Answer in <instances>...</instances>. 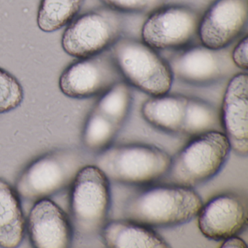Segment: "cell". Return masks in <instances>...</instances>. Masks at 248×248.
Masks as SVG:
<instances>
[{
	"mask_svg": "<svg viewBox=\"0 0 248 248\" xmlns=\"http://www.w3.org/2000/svg\"><path fill=\"white\" fill-rule=\"evenodd\" d=\"M221 127L220 112L207 101L187 97L181 133L195 137Z\"/></svg>",
	"mask_w": 248,
	"mask_h": 248,
	"instance_id": "18",
	"label": "cell"
},
{
	"mask_svg": "<svg viewBox=\"0 0 248 248\" xmlns=\"http://www.w3.org/2000/svg\"><path fill=\"white\" fill-rule=\"evenodd\" d=\"M111 56L129 85L153 96L170 91L173 75L168 62L143 42L120 37L109 48Z\"/></svg>",
	"mask_w": 248,
	"mask_h": 248,
	"instance_id": "5",
	"label": "cell"
},
{
	"mask_svg": "<svg viewBox=\"0 0 248 248\" xmlns=\"http://www.w3.org/2000/svg\"><path fill=\"white\" fill-rule=\"evenodd\" d=\"M120 128V126L95 108L88 117L84 127V146L91 152L100 153L111 146Z\"/></svg>",
	"mask_w": 248,
	"mask_h": 248,
	"instance_id": "20",
	"label": "cell"
},
{
	"mask_svg": "<svg viewBox=\"0 0 248 248\" xmlns=\"http://www.w3.org/2000/svg\"><path fill=\"white\" fill-rule=\"evenodd\" d=\"M171 156L161 148L143 143L110 146L97 155L95 164L109 181L146 185L166 175Z\"/></svg>",
	"mask_w": 248,
	"mask_h": 248,
	"instance_id": "3",
	"label": "cell"
},
{
	"mask_svg": "<svg viewBox=\"0 0 248 248\" xmlns=\"http://www.w3.org/2000/svg\"><path fill=\"white\" fill-rule=\"evenodd\" d=\"M24 92L19 81L0 68V114L18 108L24 101Z\"/></svg>",
	"mask_w": 248,
	"mask_h": 248,
	"instance_id": "22",
	"label": "cell"
},
{
	"mask_svg": "<svg viewBox=\"0 0 248 248\" xmlns=\"http://www.w3.org/2000/svg\"><path fill=\"white\" fill-rule=\"evenodd\" d=\"M131 104L129 84L120 80L101 95L95 108L121 127L130 113Z\"/></svg>",
	"mask_w": 248,
	"mask_h": 248,
	"instance_id": "21",
	"label": "cell"
},
{
	"mask_svg": "<svg viewBox=\"0 0 248 248\" xmlns=\"http://www.w3.org/2000/svg\"><path fill=\"white\" fill-rule=\"evenodd\" d=\"M197 217L199 229L208 239L237 236L248 226L247 199L233 191L217 194L202 204Z\"/></svg>",
	"mask_w": 248,
	"mask_h": 248,
	"instance_id": "11",
	"label": "cell"
},
{
	"mask_svg": "<svg viewBox=\"0 0 248 248\" xmlns=\"http://www.w3.org/2000/svg\"><path fill=\"white\" fill-rule=\"evenodd\" d=\"M109 248H167L169 244L152 228L132 220L107 221L100 234Z\"/></svg>",
	"mask_w": 248,
	"mask_h": 248,
	"instance_id": "15",
	"label": "cell"
},
{
	"mask_svg": "<svg viewBox=\"0 0 248 248\" xmlns=\"http://www.w3.org/2000/svg\"><path fill=\"white\" fill-rule=\"evenodd\" d=\"M187 97L167 93L153 96L143 103L144 120L158 130L170 134L181 133Z\"/></svg>",
	"mask_w": 248,
	"mask_h": 248,
	"instance_id": "17",
	"label": "cell"
},
{
	"mask_svg": "<svg viewBox=\"0 0 248 248\" xmlns=\"http://www.w3.org/2000/svg\"><path fill=\"white\" fill-rule=\"evenodd\" d=\"M220 124L232 152L248 155V76L236 74L229 81L222 102Z\"/></svg>",
	"mask_w": 248,
	"mask_h": 248,
	"instance_id": "14",
	"label": "cell"
},
{
	"mask_svg": "<svg viewBox=\"0 0 248 248\" xmlns=\"http://www.w3.org/2000/svg\"><path fill=\"white\" fill-rule=\"evenodd\" d=\"M200 14L186 5L161 7L142 27V42L155 50H180L198 37Z\"/></svg>",
	"mask_w": 248,
	"mask_h": 248,
	"instance_id": "8",
	"label": "cell"
},
{
	"mask_svg": "<svg viewBox=\"0 0 248 248\" xmlns=\"http://www.w3.org/2000/svg\"><path fill=\"white\" fill-rule=\"evenodd\" d=\"M168 62L173 78L190 85L205 86L226 78L235 67L225 49L205 46L186 47Z\"/></svg>",
	"mask_w": 248,
	"mask_h": 248,
	"instance_id": "10",
	"label": "cell"
},
{
	"mask_svg": "<svg viewBox=\"0 0 248 248\" xmlns=\"http://www.w3.org/2000/svg\"><path fill=\"white\" fill-rule=\"evenodd\" d=\"M26 225L21 197L15 188L0 178V247L19 246L25 234Z\"/></svg>",
	"mask_w": 248,
	"mask_h": 248,
	"instance_id": "16",
	"label": "cell"
},
{
	"mask_svg": "<svg viewBox=\"0 0 248 248\" xmlns=\"http://www.w3.org/2000/svg\"><path fill=\"white\" fill-rule=\"evenodd\" d=\"M107 8L121 13L146 14L163 6L165 0H100Z\"/></svg>",
	"mask_w": 248,
	"mask_h": 248,
	"instance_id": "23",
	"label": "cell"
},
{
	"mask_svg": "<svg viewBox=\"0 0 248 248\" xmlns=\"http://www.w3.org/2000/svg\"><path fill=\"white\" fill-rule=\"evenodd\" d=\"M223 241V242L222 243L220 248H247V245L245 241L241 238L238 237L237 236H231V237L227 238V239Z\"/></svg>",
	"mask_w": 248,
	"mask_h": 248,
	"instance_id": "25",
	"label": "cell"
},
{
	"mask_svg": "<svg viewBox=\"0 0 248 248\" xmlns=\"http://www.w3.org/2000/svg\"><path fill=\"white\" fill-rule=\"evenodd\" d=\"M85 165L78 151H53L37 158L24 170L16 183V191L21 198L30 201L49 198L72 186Z\"/></svg>",
	"mask_w": 248,
	"mask_h": 248,
	"instance_id": "6",
	"label": "cell"
},
{
	"mask_svg": "<svg viewBox=\"0 0 248 248\" xmlns=\"http://www.w3.org/2000/svg\"><path fill=\"white\" fill-rule=\"evenodd\" d=\"M26 228L30 242L35 248H69L75 235L69 216L49 198L36 201Z\"/></svg>",
	"mask_w": 248,
	"mask_h": 248,
	"instance_id": "13",
	"label": "cell"
},
{
	"mask_svg": "<svg viewBox=\"0 0 248 248\" xmlns=\"http://www.w3.org/2000/svg\"><path fill=\"white\" fill-rule=\"evenodd\" d=\"M84 0H41L37 24L43 32L51 33L76 18Z\"/></svg>",
	"mask_w": 248,
	"mask_h": 248,
	"instance_id": "19",
	"label": "cell"
},
{
	"mask_svg": "<svg viewBox=\"0 0 248 248\" xmlns=\"http://www.w3.org/2000/svg\"><path fill=\"white\" fill-rule=\"evenodd\" d=\"M71 186L74 233L83 239L100 236L111 207L109 179L96 165H86L79 170Z\"/></svg>",
	"mask_w": 248,
	"mask_h": 248,
	"instance_id": "4",
	"label": "cell"
},
{
	"mask_svg": "<svg viewBox=\"0 0 248 248\" xmlns=\"http://www.w3.org/2000/svg\"><path fill=\"white\" fill-rule=\"evenodd\" d=\"M120 80L124 79L107 50L71 64L61 75L59 86L69 98L85 99L102 95Z\"/></svg>",
	"mask_w": 248,
	"mask_h": 248,
	"instance_id": "9",
	"label": "cell"
},
{
	"mask_svg": "<svg viewBox=\"0 0 248 248\" xmlns=\"http://www.w3.org/2000/svg\"><path fill=\"white\" fill-rule=\"evenodd\" d=\"M192 188L155 186L130 196L123 206L124 218L151 228L175 227L195 218L202 206Z\"/></svg>",
	"mask_w": 248,
	"mask_h": 248,
	"instance_id": "1",
	"label": "cell"
},
{
	"mask_svg": "<svg viewBox=\"0 0 248 248\" xmlns=\"http://www.w3.org/2000/svg\"><path fill=\"white\" fill-rule=\"evenodd\" d=\"M123 27L118 12L110 8L87 13L68 24L62 37V48L79 59L99 54L121 37Z\"/></svg>",
	"mask_w": 248,
	"mask_h": 248,
	"instance_id": "7",
	"label": "cell"
},
{
	"mask_svg": "<svg viewBox=\"0 0 248 248\" xmlns=\"http://www.w3.org/2000/svg\"><path fill=\"white\" fill-rule=\"evenodd\" d=\"M248 35H245L243 38L238 42L237 44L231 53L232 63L234 65L235 67L241 70H248Z\"/></svg>",
	"mask_w": 248,
	"mask_h": 248,
	"instance_id": "24",
	"label": "cell"
},
{
	"mask_svg": "<svg viewBox=\"0 0 248 248\" xmlns=\"http://www.w3.org/2000/svg\"><path fill=\"white\" fill-rule=\"evenodd\" d=\"M232 148L219 130L195 136L171 157L167 179L170 184L194 188L214 178L223 169Z\"/></svg>",
	"mask_w": 248,
	"mask_h": 248,
	"instance_id": "2",
	"label": "cell"
},
{
	"mask_svg": "<svg viewBox=\"0 0 248 248\" xmlns=\"http://www.w3.org/2000/svg\"><path fill=\"white\" fill-rule=\"evenodd\" d=\"M247 0H215L200 18L198 37L214 50L229 47L243 31L248 21Z\"/></svg>",
	"mask_w": 248,
	"mask_h": 248,
	"instance_id": "12",
	"label": "cell"
}]
</instances>
